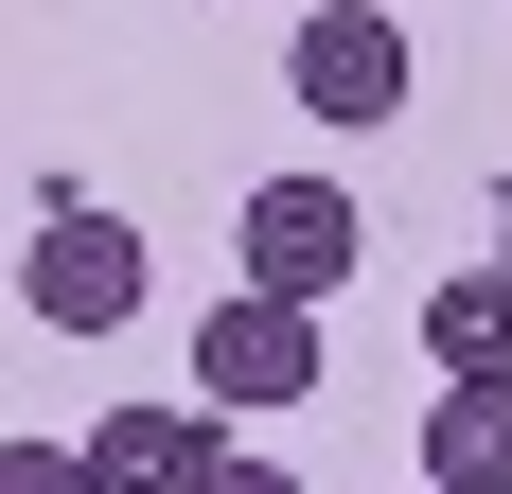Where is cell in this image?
<instances>
[{"mask_svg":"<svg viewBox=\"0 0 512 494\" xmlns=\"http://www.w3.org/2000/svg\"><path fill=\"white\" fill-rule=\"evenodd\" d=\"M230 265H248L265 300H336L371 265V230H354V195H336V177H265L248 212H230Z\"/></svg>","mask_w":512,"mask_h":494,"instance_id":"4","label":"cell"},{"mask_svg":"<svg viewBox=\"0 0 512 494\" xmlns=\"http://www.w3.org/2000/svg\"><path fill=\"white\" fill-rule=\"evenodd\" d=\"M424 494H512V389H442L424 406Z\"/></svg>","mask_w":512,"mask_h":494,"instance_id":"7","label":"cell"},{"mask_svg":"<svg viewBox=\"0 0 512 494\" xmlns=\"http://www.w3.org/2000/svg\"><path fill=\"white\" fill-rule=\"evenodd\" d=\"M195 494H301V477H283V459H212Z\"/></svg>","mask_w":512,"mask_h":494,"instance_id":"9","label":"cell"},{"mask_svg":"<svg viewBox=\"0 0 512 494\" xmlns=\"http://www.w3.org/2000/svg\"><path fill=\"white\" fill-rule=\"evenodd\" d=\"M495 265H512V212H495Z\"/></svg>","mask_w":512,"mask_h":494,"instance_id":"10","label":"cell"},{"mask_svg":"<svg viewBox=\"0 0 512 494\" xmlns=\"http://www.w3.org/2000/svg\"><path fill=\"white\" fill-rule=\"evenodd\" d=\"M195 389H212V406H248V424H265V406H318V389H336V371H318V300L230 283V300L195 318Z\"/></svg>","mask_w":512,"mask_h":494,"instance_id":"2","label":"cell"},{"mask_svg":"<svg viewBox=\"0 0 512 494\" xmlns=\"http://www.w3.org/2000/svg\"><path fill=\"white\" fill-rule=\"evenodd\" d=\"M89 477L106 494H195L212 477V424H195V406H106V424H89Z\"/></svg>","mask_w":512,"mask_h":494,"instance_id":"6","label":"cell"},{"mask_svg":"<svg viewBox=\"0 0 512 494\" xmlns=\"http://www.w3.org/2000/svg\"><path fill=\"white\" fill-rule=\"evenodd\" d=\"M424 353H442V389H512V265H442L424 283Z\"/></svg>","mask_w":512,"mask_h":494,"instance_id":"5","label":"cell"},{"mask_svg":"<svg viewBox=\"0 0 512 494\" xmlns=\"http://www.w3.org/2000/svg\"><path fill=\"white\" fill-rule=\"evenodd\" d=\"M0 494H106V477H89L71 442H0Z\"/></svg>","mask_w":512,"mask_h":494,"instance_id":"8","label":"cell"},{"mask_svg":"<svg viewBox=\"0 0 512 494\" xmlns=\"http://www.w3.org/2000/svg\"><path fill=\"white\" fill-rule=\"evenodd\" d=\"M18 300H36L53 336H124L142 318V230L89 195H36V230H18Z\"/></svg>","mask_w":512,"mask_h":494,"instance_id":"1","label":"cell"},{"mask_svg":"<svg viewBox=\"0 0 512 494\" xmlns=\"http://www.w3.org/2000/svg\"><path fill=\"white\" fill-rule=\"evenodd\" d=\"M283 89H301V124L371 142V124L407 106V18H371V0H318L301 36H283Z\"/></svg>","mask_w":512,"mask_h":494,"instance_id":"3","label":"cell"}]
</instances>
